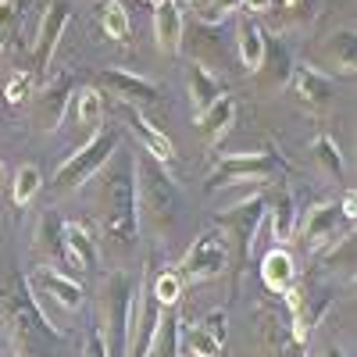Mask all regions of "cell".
<instances>
[{"label":"cell","mask_w":357,"mask_h":357,"mask_svg":"<svg viewBox=\"0 0 357 357\" xmlns=\"http://www.w3.org/2000/svg\"><path fill=\"white\" fill-rule=\"evenodd\" d=\"M72 118H75V126H82L86 132H100L104 126V97H100V89H79V93H72Z\"/></svg>","instance_id":"f1b7e54d"},{"label":"cell","mask_w":357,"mask_h":357,"mask_svg":"<svg viewBox=\"0 0 357 357\" xmlns=\"http://www.w3.org/2000/svg\"><path fill=\"white\" fill-rule=\"evenodd\" d=\"M321 357H347V350H343V347H336V343H329V347L321 350Z\"/></svg>","instance_id":"b9f144b4"},{"label":"cell","mask_w":357,"mask_h":357,"mask_svg":"<svg viewBox=\"0 0 357 357\" xmlns=\"http://www.w3.org/2000/svg\"><path fill=\"white\" fill-rule=\"evenodd\" d=\"M222 93H229V89L222 86V79L207 68L204 61H193L190 65V104H193V114L207 111Z\"/></svg>","instance_id":"484cf974"},{"label":"cell","mask_w":357,"mask_h":357,"mask_svg":"<svg viewBox=\"0 0 357 357\" xmlns=\"http://www.w3.org/2000/svg\"><path fill=\"white\" fill-rule=\"evenodd\" d=\"M122 111H126V118H129V129H132L136 139H139V151L151 154V158H158V161H165V165H172V161H175V146H172V139L165 136V129H158L151 118H146L139 107H132V104H122Z\"/></svg>","instance_id":"ffe728a7"},{"label":"cell","mask_w":357,"mask_h":357,"mask_svg":"<svg viewBox=\"0 0 357 357\" xmlns=\"http://www.w3.org/2000/svg\"><path fill=\"white\" fill-rule=\"evenodd\" d=\"M143 4H158V0H143Z\"/></svg>","instance_id":"f6af8a7d"},{"label":"cell","mask_w":357,"mask_h":357,"mask_svg":"<svg viewBox=\"0 0 357 357\" xmlns=\"http://www.w3.org/2000/svg\"><path fill=\"white\" fill-rule=\"evenodd\" d=\"M340 211H343V218H347V222H354V215H357V197H354V190H347V193H343Z\"/></svg>","instance_id":"ab89813d"},{"label":"cell","mask_w":357,"mask_h":357,"mask_svg":"<svg viewBox=\"0 0 357 357\" xmlns=\"http://www.w3.org/2000/svg\"><path fill=\"white\" fill-rule=\"evenodd\" d=\"M232 122H236V100H232L229 93H222L211 107L197 114V132L215 146V143L229 132V126H232Z\"/></svg>","instance_id":"4316f807"},{"label":"cell","mask_w":357,"mask_h":357,"mask_svg":"<svg viewBox=\"0 0 357 357\" xmlns=\"http://www.w3.org/2000/svg\"><path fill=\"white\" fill-rule=\"evenodd\" d=\"M97 86L107 89L111 97H118L122 104H132V107H158L161 104V89L151 82V79H143L136 72H122V68H107L97 75Z\"/></svg>","instance_id":"4fadbf2b"},{"label":"cell","mask_w":357,"mask_h":357,"mask_svg":"<svg viewBox=\"0 0 357 357\" xmlns=\"http://www.w3.org/2000/svg\"><path fill=\"white\" fill-rule=\"evenodd\" d=\"M289 86H293L296 100H301L307 111H318V107H325V104H333V97H336V86H333V79H329V75H321V72H314L311 65L293 68Z\"/></svg>","instance_id":"7402d4cb"},{"label":"cell","mask_w":357,"mask_h":357,"mask_svg":"<svg viewBox=\"0 0 357 357\" xmlns=\"http://www.w3.org/2000/svg\"><path fill=\"white\" fill-rule=\"evenodd\" d=\"M36 247L47 261H54L57 272L65 275H75L72 272V257H68V247H65V218L57 211H43L40 215V225H36Z\"/></svg>","instance_id":"ac0fdd59"},{"label":"cell","mask_w":357,"mask_h":357,"mask_svg":"<svg viewBox=\"0 0 357 357\" xmlns=\"http://www.w3.org/2000/svg\"><path fill=\"white\" fill-rule=\"evenodd\" d=\"M154 293V301L161 307H178V296H183V275L175 272V268H165V272L154 279V282H146Z\"/></svg>","instance_id":"836d02e7"},{"label":"cell","mask_w":357,"mask_h":357,"mask_svg":"<svg viewBox=\"0 0 357 357\" xmlns=\"http://www.w3.org/2000/svg\"><path fill=\"white\" fill-rule=\"evenodd\" d=\"M33 86H36V75L33 72H18L11 82H8V89H4V97H8V104L11 107H18L22 100H29V97H33Z\"/></svg>","instance_id":"d590c367"},{"label":"cell","mask_w":357,"mask_h":357,"mask_svg":"<svg viewBox=\"0 0 357 357\" xmlns=\"http://www.w3.org/2000/svg\"><path fill=\"white\" fill-rule=\"evenodd\" d=\"M343 222L347 218H343L336 200H321V204L307 207L304 222H296V232H301L304 250H321V247L336 243L340 236H343Z\"/></svg>","instance_id":"7c38bea8"},{"label":"cell","mask_w":357,"mask_h":357,"mask_svg":"<svg viewBox=\"0 0 357 357\" xmlns=\"http://www.w3.org/2000/svg\"><path fill=\"white\" fill-rule=\"evenodd\" d=\"M0 311H4L18 357H57L61 354L65 333L57 325H50L47 311L40 307V296L29 286V275L15 272L4 282V289H0Z\"/></svg>","instance_id":"7a4b0ae2"},{"label":"cell","mask_w":357,"mask_h":357,"mask_svg":"<svg viewBox=\"0 0 357 357\" xmlns=\"http://www.w3.org/2000/svg\"><path fill=\"white\" fill-rule=\"evenodd\" d=\"M236 54H240V65L247 72H257L261 54H264V29L250 15L236 18Z\"/></svg>","instance_id":"83f0119b"},{"label":"cell","mask_w":357,"mask_h":357,"mask_svg":"<svg viewBox=\"0 0 357 357\" xmlns=\"http://www.w3.org/2000/svg\"><path fill=\"white\" fill-rule=\"evenodd\" d=\"M29 286H33V293H43L50 296V301L61 307V311H79L82 307V286L75 282V275H65V272H57V268H36L33 275H29Z\"/></svg>","instance_id":"2e32d148"},{"label":"cell","mask_w":357,"mask_h":357,"mask_svg":"<svg viewBox=\"0 0 357 357\" xmlns=\"http://www.w3.org/2000/svg\"><path fill=\"white\" fill-rule=\"evenodd\" d=\"M257 321V357H307V340L293 329L282 304H264Z\"/></svg>","instance_id":"9c48e42d"},{"label":"cell","mask_w":357,"mask_h":357,"mask_svg":"<svg viewBox=\"0 0 357 357\" xmlns=\"http://www.w3.org/2000/svg\"><path fill=\"white\" fill-rule=\"evenodd\" d=\"M314 158L318 165L329 172L333 178H347V161H343V151H340V143L329 136V132H318L314 136Z\"/></svg>","instance_id":"d6a6232c"},{"label":"cell","mask_w":357,"mask_h":357,"mask_svg":"<svg viewBox=\"0 0 357 357\" xmlns=\"http://www.w3.org/2000/svg\"><path fill=\"white\" fill-rule=\"evenodd\" d=\"M139 289V272H107V279L100 282V329H104V343H107V357H126L129 347V307L132 296Z\"/></svg>","instance_id":"5b68a950"},{"label":"cell","mask_w":357,"mask_h":357,"mask_svg":"<svg viewBox=\"0 0 357 357\" xmlns=\"http://www.w3.org/2000/svg\"><path fill=\"white\" fill-rule=\"evenodd\" d=\"M68 104H72V75L61 72L54 82H47L40 93L33 97V114H36V126L43 132H54L57 126L65 122L68 114Z\"/></svg>","instance_id":"9a60e30c"},{"label":"cell","mask_w":357,"mask_h":357,"mask_svg":"<svg viewBox=\"0 0 357 357\" xmlns=\"http://www.w3.org/2000/svg\"><path fill=\"white\" fill-rule=\"evenodd\" d=\"M311 68L321 72V75H354L357 72V33L347 25V29H336V33L321 36L311 50Z\"/></svg>","instance_id":"30bf717a"},{"label":"cell","mask_w":357,"mask_h":357,"mask_svg":"<svg viewBox=\"0 0 357 357\" xmlns=\"http://www.w3.org/2000/svg\"><path fill=\"white\" fill-rule=\"evenodd\" d=\"M136 204H139V218L158 236L175 229L183 197H178L168 165L151 154H136Z\"/></svg>","instance_id":"3957f363"},{"label":"cell","mask_w":357,"mask_h":357,"mask_svg":"<svg viewBox=\"0 0 357 357\" xmlns=\"http://www.w3.org/2000/svg\"><path fill=\"white\" fill-rule=\"evenodd\" d=\"M190 36H193V54L197 61L204 57H222L225 54V43H222V22H193L190 25Z\"/></svg>","instance_id":"4dcf8cb0"},{"label":"cell","mask_w":357,"mask_h":357,"mask_svg":"<svg viewBox=\"0 0 357 357\" xmlns=\"http://www.w3.org/2000/svg\"><path fill=\"white\" fill-rule=\"evenodd\" d=\"M178 354H183V318H178V307H165L158 333L143 357H178Z\"/></svg>","instance_id":"d4e9b609"},{"label":"cell","mask_w":357,"mask_h":357,"mask_svg":"<svg viewBox=\"0 0 357 357\" xmlns=\"http://www.w3.org/2000/svg\"><path fill=\"white\" fill-rule=\"evenodd\" d=\"M321 275H336L343 272L347 279H354V232H343L336 243H329V254L321 257Z\"/></svg>","instance_id":"1f68e13d"},{"label":"cell","mask_w":357,"mask_h":357,"mask_svg":"<svg viewBox=\"0 0 357 357\" xmlns=\"http://www.w3.org/2000/svg\"><path fill=\"white\" fill-rule=\"evenodd\" d=\"M225 340H229L225 311H211L197 325H183V350L193 357H225Z\"/></svg>","instance_id":"5bb4252c"},{"label":"cell","mask_w":357,"mask_h":357,"mask_svg":"<svg viewBox=\"0 0 357 357\" xmlns=\"http://www.w3.org/2000/svg\"><path fill=\"white\" fill-rule=\"evenodd\" d=\"M8 36H11V33H0V50H4V43H8Z\"/></svg>","instance_id":"7bdbcfd3"},{"label":"cell","mask_w":357,"mask_h":357,"mask_svg":"<svg viewBox=\"0 0 357 357\" xmlns=\"http://www.w3.org/2000/svg\"><path fill=\"white\" fill-rule=\"evenodd\" d=\"M293 68H296V65H293L289 47H286L279 36H268V33H264V54H261V65H257V72H254L257 86L264 89V93L282 89V86H289Z\"/></svg>","instance_id":"e0dca14e"},{"label":"cell","mask_w":357,"mask_h":357,"mask_svg":"<svg viewBox=\"0 0 357 357\" xmlns=\"http://www.w3.org/2000/svg\"><path fill=\"white\" fill-rule=\"evenodd\" d=\"M97 22L104 29V36L114 43H129V11L122 0H97Z\"/></svg>","instance_id":"f546056e"},{"label":"cell","mask_w":357,"mask_h":357,"mask_svg":"<svg viewBox=\"0 0 357 357\" xmlns=\"http://www.w3.org/2000/svg\"><path fill=\"white\" fill-rule=\"evenodd\" d=\"M261 282H264L268 293H275V296H282L286 289L296 286V261H293V254L286 247H272L264 254V261H261Z\"/></svg>","instance_id":"603a6c76"},{"label":"cell","mask_w":357,"mask_h":357,"mask_svg":"<svg viewBox=\"0 0 357 357\" xmlns=\"http://www.w3.org/2000/svg\"><path fill=\"white\" fill-rule=\"evenodd\" d=\"M264 211H268V193H254L243 204L215 215V225L222 229V236L229 240V250H232V296H236V289H240V275L250 264L257 232L264 225Z\"/></svg>","instance_id":"277c9868"},{"label":"cell","mask_w":357,"mask_h":357,"mask_svg":"<svg viewBox=\"0 0 357 357\" xmlns=\"http://www.w3.org/2000/svg\"><path fill=\"white\" fill-rule=\"evenodd\" d=\"M183 33H186V18L178 0H158L154 4V40L161 54H178L183 50Z\"/></svg>","instance_id":"44dd1931"},{"label":"cell","mask_w":357,"mask_h":357,"mask_svg":"<svg viewBox=\"0 0 357 357\" xmlns=\"http://www.w3.org/2000/svg\"><path fill=\"white\" fill-rule=\"evenodd\" d=\"M232 264V250H229V240L218 232V229H207L200 232L193 247L183 254L175 272L183 275V282H207V279H218L229 272Z\"/></svg>","instance_id":"ba28073f"},{"label":"cell","mask_w":357,"mask_h":357,"mask_svg":"<svg viewBox=\"0 0 357 357\" xmlns=\"http://www.w3.org/2000/svg\"><path fill=\"white\" fill-rule=\"evenodd\" d=\"M65 247H68V257H72V272H93L97 268V240L82 222H65Z\"/></svg>","instance_id":"cb8c5ba5"},{"label":"cell","mask_w":357,"mask_h":357,"mask_svg":"<svg viewBox=\"0 0 357 357\" xmlns=\"http://www.w3.org/2000/svg\"><path fill=\"white\" fill-rule=\"evenodd\" d=\"M286 172V161L275 151H250V154H229L222 158L211 175H207V190H222L236 183H272L275 175Z\"/></svg>","instance_id":"52a82bcc"},{"label":"cell","mask_w":357,"mask_h":357,"mask_svg":"<svg viewBox=\"0 0 357 357\" xmlns=\"http://www.w3.org/2000/svg\"><path fill=\"white\" fill-rule=\"evenodd\" d=\"M0 183H4V168H0Z\"/></svg>","instance_id":"ee69618b"},{"label":"cell","mask_w":357,"mask_h":357,"mask_svg":"<svg viewBox=\"0 0 357 357\" xmlns=\"http://www.w3.org/2000/svg\"><path fill=\"white\" fill-rule=\"evenodd\" d=\"M82 357H107V343H104V329H100V321L89 325L86 343H82Z\"/></svg>","instance_id":"8d00e7d4"},{"label":"cell","mask_w":357,"mask_h":357,"mask_svg":"<svg viewBox=\"0 0 357 357\" xmlns=\"http://www.w3.org/2000/svg\"><path fill=\"white\" fill-rule=\"evenodd\" d=\"M89 207L97 232L114 254H129L139 243V204H136V154L118 143L107 165L89 178Z\"/></svg>","instance_id":"6da1fadb"},{"label":"cell","mask_w":357,"mask_h":357,"mask_svg":"<svg viewBox=\"0 0 357 357\" xmlns=\"http://www.w3.org/2000/svg\"><path fill=\"white\" fill-rule=\"evenodd\" d=\"M15 18H18V4L15 0H0V33H11Z\"/></svg>","instance_id":"74e56055"},{"label":"cell","mask_w":357,"mask_h":357,"mask_svg":"<svg viewBox=\"0 0 357 357\" xmlns=\"http://www.w3.org/2000/svg\"><path fill=\"white\" fill-rule=\"evenodd\" d=\"M275 0H240V15H257V11H272Z\"/></svg>","instance_id":"f35d334b"},{"label":"cell","mask_w":357,"mask_h":357,"mask_svg":"<svg viewBox=\"0 0 357 357\" xmlns=\"http://www.w3.org/2000/svg\"><path fill=\"white\" fill-rule=\"evenodd\" d=\"M68 22H72L68 0H50V8L40 18V33H36V43H33V57H29V72H33L36 79L47 75V65H50L57 43H61V33L68 29Z\"/></svg>","instance_id":"8fae6325"},{"label":"cell","mask_w":357,"mask_h":357,"mask_svg":"<svg viewBox=\"0 0 357 357\" xmlns=\"http://www.w3.org/2000/svg\"><path fill=\"white\" fill-rule=\"evenodd\" d=\"M282 8H289V11H296V15H307L311 8H314V0H279Z\"/></svg>","instance_id":"60d3db41"},{"label":"cell","mask_w":357,"mask_h":357,"mask_svg":"<svg viewBox=\"0 0 357 357\" xmlns=\"http://www.w3.org/2000/svg\"><path fill=\"white\" fill-rule=\"evenodd\" d=\"M118 143H122L118 129H100V132H93V136L82 143L79 154H72L61 168H57V175H54V193H75V190H82L89 178H93V175L107 165V158L118 151Z\"/></svg>","instance_id":"8992f818"},{"label":"cell","mask_w":357,"mask_h":357,"mask_svg":"<svg viewBox=\"0 0 357 357\" xmlns=\"http://www.w3.org/2000/svg\"><path fill=\"white\" fill-rule=\"evenodd\" d=\"M40 190H43V175H40V168H36V165H18V172H15V190H11V193H15V204L25 207Z\"/></svg>","instance_id":"e575fe53"},{"label":"cell","mask_w":357,"mask_h":357,"mask_svg":"<svg viewBox=\"0 0 357 357\" xmlns=\"http://www.w3.org/2000/svg\"><path fill=\"white\" fill-rule=\"evenodd\" d=\"M268 229H272V247H286L296 236V222H301V211H296V200L286 186H279L275 193H268Z\"/></svg>","instance_id":"d6986e66"}]
</instances>
